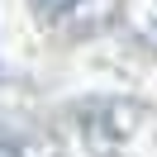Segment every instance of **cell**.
<instances>
[{"mask_svg":"<svg viewBox=\"0 0 157 157\" xmlns=\"http://www.w3.org/2000/svg\"><path fill=\"white\" fill-rule=\"evenodd\" d=\"M43 5H48V10H57V14H62V10H71V5H76V0H43Z\"/></svg>","mask_w":157,"mask_h":157,"instance_id":"6da1fadb","label":"cell"}]
</instances>
